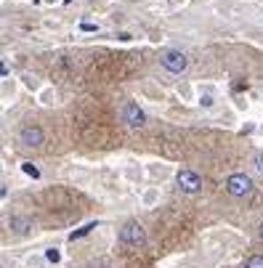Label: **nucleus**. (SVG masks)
<instances>
[{
    "instance_id": "f257e3e1",
    "label": "nucleus",
    "mask_w": 263,
    "mask_h": 268,
    "mask_svg": "<svg viewBox=\"0 0 263 268\" xmlns=\"http://www.w3.org/2000/svg\"><path fill=\"white\" fill-rule=\"evenodd\" d=\"M120 242L130 244V247H143L147 244V231L138 220H128V223L120 228Z\"/></svg>"
},
{
    "instance_id": "7ed1b4c3",
    "label": "nucleus",
    "mask_w": 263,
    "mask_h": 268,
    "mask_svg": "<svg viewBox=\"0 0 263 268\" xmlns=\"http://www.w3.org/2000/svg\"><path fill=\"white\" fill-rule=\"evenodd\" d=\"M176 183H178V189H181L184 194H199L202 191V178L197 176L194 170H189V168L176 173Z\"/></svg>"
},
{
    "instance_id": "39448f33",
    "label": "nucleus",
    "mask_w": 263,
    "mask_h": 268,
    "mask_svg": "<svg viewBox=\"0 0 263 268\" xmlns=\"http://www.w3.org/2000/svg\"><path fill=\"white\" fill-rule=\"evenodd\" d=\"M120 117H123V122L128 127H143L147 125V114H143V109L138 107L136 101H125L123 112H120Z\"/></svg>"
},
{
    "instance_id": "9d476101",
    "label": "nucleus",
    "mask_w": 263,
    "mask_h": 268,
    "mask_svg": "<svg viewBox=\"0 0 263 268\" xmlns=\"http://www.w3.org/2000/svg\"><path fill=\"white\" fill-rule=\"evenodd\" d=\"M21 170H24V173H27V176H32V178H40V170H38V168H35V165H32V162H24V165H21Z\"/></svg>"
},
{
    "instance_id": "6e6552de",
    "label": "nucleus",
    "mask_w": 263,
    "mask_h": 268,
    "mask_svg": "<svg viewBox=\"0 0 263 268\" xmlns=\"http://www.w3.org/2000/svg\"><path fill=\"white\" fill-rule=\"evenodd\" d=\"M93 228H99V223H85L82 228H77V231H72L69 234V242H75V239H82V237H88Z\"/></svg>"
},
{
    "instance_id": "4468645a",
    "label": "nucleus",
    "mask_w": 263,
    "mask_h": 268,
    "mask_svg": "<svg viewBox=\"0 0 263 268\" xmlns=\"http://www.w3.org/2000/svg\"><path fill=\"white\" fill-rule=\"evenodd\" d=\"M258 234H260V239H263V223H260V231H258Z\"/></svg>"
},
{
    "instance_id": "ddd939ff",
    "label": "nucleus",
    "mask_w": 263,
    "mask_h": 268,
    "mask_svg": "<svg viewBox=\"0 0 263 268\" xmlns=\"http://www.w3.org/2000/svg\"><path fill=\"white\" fill-rule=\"evenodd\" d=\"M80 29H82V32H96L99 27H96V24H88V21H85V24H80Z\"/></svg>"
},
{
    "instance_id": "f03ea898",
    "label": "nucleus",
    "mask_w": 263,
    "mask_h": 268,
    "mask_svg": "<svg viewBox=\"0 0 263 268\" xmlns=\"http://www.w3.org/2000/svg\"><path fill=\"white\" fill-rule=\"evenodd\" d=\"M226 191L237 199H242V196H250L253 194V178L245 176V173H231L229 178H226Z\"/></svg>"
},
{
    "instance_id": "20e7f679",
    "label": "nucleus",
    "mask_w": 263,
    "mask_h": 268,
    "mask_svg": "<svg viewBox=\"0 0 263 268\" xmlns=\"http://www.w3.org/2000/svg\"><path fill=\"white\" fill-rule=\"evenodd\" d=\"M160 64L167 69V72L181 75V72H186L189 59H186V53H181V51H165V53L160 56Z\"/></svg>"
},
{
    "instance_id": "423d86ee",
    "label": "nucleus",
    "mask_w": 263,
    "mask_h": 268,
    "mask_svg": "<svg viewBox=\"0 0 263 268\" xmlns=\"http://www.w3.org/2000/svg\"><path fill=\"white\" fill-rule=\"evenodd\" d=\"M43 141H45V133H43V127H38V125H24L21 130H19V144L21 146H43Z\"/></svg>"
},
{
    "instance_id": "0eeeda50",
    "label": "nucleus",
    "mask_w": 263,
    "mask_h": 268,
    "mask_svg": "<svg viewBox=\"0 0 263 268\" xmlns=\"http://www.w3.org/2000/svg\"><path fill=\"white\" fill-rule=\"evenodd\" d=\"M8 226L14 228V234L27 237L30 231H32V220H30V218H24V215H11V218H8Z\"/></svg>"
},
{
    "instance_id": "f8f14e48",
    "label": "nucleus",
    "mask_w": 263,
    "mask_h": 268,
    "mask_svg": "<svg viewBox=\"0 0 263 268\" xmlns=\"http://www.w3.org/2000/svg\"><path fill=\"white\" fill-rule=\"evenodd\" d=\"M255 170L263 173V154H255Z\"/></svg>"
},
{
    "instance_id": "9b49d317",
    "label": "nucleus",
    "mask_w": 263,
    "mask_h": 268,
    "mask_svg": "<svg viewBox=\"0 0 263 268\" xmlns=\"http://www.w3.org/2000/svg\"><path fill=\"white\" fill-rule=\"evenodd\" d=\"M45 258L51 260V263H59V260H62V255H59V250H53V247H51V250L45 252Z\"/></svg>"
},
{
    "instance_id": "1a4fd4ad",
    "label": "nucleus",
    "mask_w": 263,
    "mask_h": 268,
    "mask_svg": "<svg viewBox=\"0 0 263 268\" xmlns=\"http://www.w3.org/2000/svg\"><path fill=\"white\" fill-rule=\"evenodd\" d=\"M242 268H263V255H253V258H247Z\"/></svg>"
}]
</instances>
